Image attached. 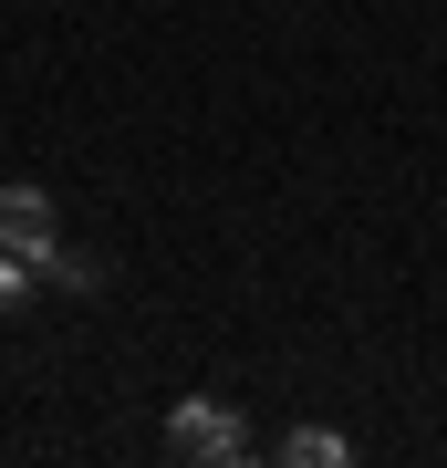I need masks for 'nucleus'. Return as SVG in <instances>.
I'll return each mask as SVG.
<instances>
[{
  "label": "nucleus",
  "instance_id": "obj_2",
  "mask_svg": "<svg viewBox=\"0 0 447 468\" xmlns=\"http://www.w3.org/2000/svg\"><path fill=\"white\" fill-rule=\"evenodd\" d=\"M52 239H63V218H52V187H0V250H11V261H42L52 250Z\"/></svg>",
  "mask_w": 447,
  "mask_h": 468
},
{
  "label": "nucleus",
  "instance_id": "obj_5",
  "mask_svg": "<svg viewBox=\"0 0 447 468\" xmlns=\"http://www.w3.org/2000/svg\"><path fill=\"white\" fill-rule=\"evenodd\" d=\"M21 302H32V261H11V250H0V313H21Z\"/></svg>",
  "mask_w": 447,
  "mask_h": 468
},
{
  "label": "nucleus",
  "instance_id": "obj_3",
  "mask_svg": "<svg viewBox=\"0 0 447 468\" xmlns=\"http://www.w3.org/2000/svg\"><path fill=\"white\" fill-rule=\"evenodd\" d=\"M32 282H52V292H94V282H104V261H94V250H63V239H52V250L32 261Z\"/></svg>",
  "mask_w": 447,
  "mask_h": 468
},
{
  "label": "nucleus",
  "instance_id": "obj_1",
  "mask_svg": "<svg viewBox=\"0 0 447 468\" xmlns=\"http://www.w3.org/2000/svg\"><path fill=\"white\" fill-rule=\"evenodd\" d=\"M166 458H250V427L218 396H187L177 417H166Z\"/></svg>",
  "mask_w": 447,
  "mask_h": 468
},
{
  "label": "nucleus",
  "instance_id": "obj_4",
  "mask_svg": "<svg viewBox=\"0 0 447 468\" xmlns=\"http://www.w3.org/2000/svg\"><path fill=\"white\" fill-rule=\"evenodd\" d=\"M282 458H292V468H344V437H333V427H292Z\"/></svg>",
  "mask_w": 447,
  "mask_h": 468
}]
</instances>
